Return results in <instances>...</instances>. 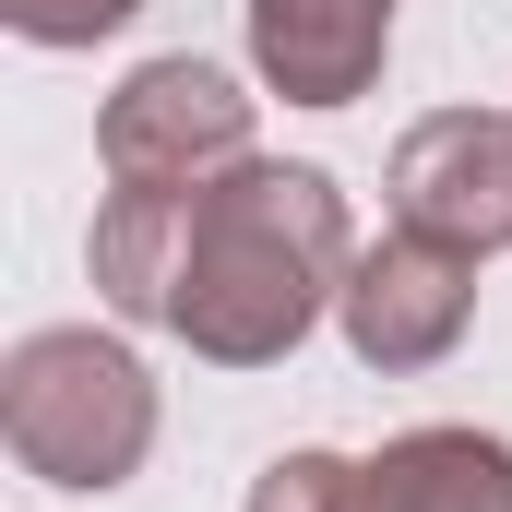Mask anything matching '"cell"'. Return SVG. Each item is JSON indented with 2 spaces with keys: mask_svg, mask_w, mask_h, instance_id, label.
Listing matches in <instances>:
<instances>
[{
  "mask_svg": "<svg viewBox=\"0 0 512 512\" xmlns=\"http://www.w3.org/2000/svg\"><path fill=\"white\" fill-rule=\"evenodd\" d=\"M370 512H512V441L465 417L393 429L370 453Z\"/></svg>",
  "mask_w": 512,
  "mask_h": 512,
  "instance_id": "cell-7",
  "label": "cell"
},
{
  "mask_svg": "<svg viewBox=\"0 0 512 512\" xmlns=\"http://www.w3.org/2000/svg\"><path fill=\"white\" fill-rule=\"evenodd\" d=\"M251 512H370V465L298 441V453H274V465L251 477Z\"/></svg>",
  "mask_w": 512,
  "mask_h": 512,
  "instance_id": "cell-9",
  "label": "cell"
},
{
  "mask_svg": "<svg viewBox=\"0 0 512 512\" xmlns=\"http://www.w3.org/2000/svg\"><path fill=\"white\" fill-rule=\"evenodd\" d=\"M239 155H251V96H239V72H215L191 48L120 72L108 108H96V167L131 179V191H203Z\"/></svg>",
  "mask_w": 512,
  "mask_h": 512,
  "instance_id": "cell-3",
  "label": "cell"
},
{
  "mask_svg": "<svg viewBox=\"0 0 512 512\" xmlns=\"http://www.w3.org/2000/svg\"><path fill=\"white\" fill-rule=\"evenodd\" d=\"M393 227H429L453 251H512V108H429L382 167Z\"/></svg>",
  "mask_w": 512,
  "mask_h": 512,
  "instance_id": "cell-5",
  "label": "cell"
},
{
  "mask_svg": "<svg viewBox=\"0 0 512 512\" xmlns=\"http://www.w3.org/2000/svg\"><path fill=\"white\" fill-rule=\"evenodd\" d=\"M346 274H358V215H346L334 167L239 155L191 191V251H179L167 334L203 370H274V358L310 346V322L346 298Z\"/></svg>",
  "mask_w": 512,
  "mask_h": 512,
  "instance_id": "cell-1",
  "label": "cell"
},
{
  "mask_svg": "<svg viewBox=\"0 0 512 512\" xmlns=\"http://www.w3.org/2000/svg\"><path fill=\"white\" fill-rule=\"evenodd\" d=\"M251 12V72L286 108H358L393 60L405 0H239Z\"/></svg>",
  "mask_w": 512,
  "mask_h": 512,
  "instance_id": "cell-6",
  "label": "cell"
},
{
  "mask_svg": "<svg viewBox=\"0 0 512 512\" xmlns=\"http://www.w3.org/2000/svg\"><path fill=\"white\" fill-rule=\"evenodd\" d=\"M0 441H12L24 477H48L72 501H108L155 453V370L96 322H48L0 358Z\"/></svg>",
  "mask_w": 512,
  "mask_h": 512,
  "instance_id": "cell-2",
  "label": "cell"
},
{
  "mask_svg": "<svg viewBox=\"0 0 512 512\" xmlns=\"http://www.w3.org/2000/svg\"><path fill=\"white\" fill-rule=\"evenodd\" d=\"M179 251H191V191H131V179H108L96 239H84V274H96V298L120 322H167Z\"/></svg>",
  "mask_w": 512,
  "mask_h": 512,
  "instance_id": "cell-8",
  "label": "cell"
},
{
  "mask_svg": "<svg viewBox=\"0 0 512 512\" xmlns=\"http://www.w3.org/2000/svg\"><path fill=\"white\" fill-rule=\"evenodd\" d=\"M334 322H346V358L382 370V382L441 370V358L465 346V322H477V251H453V239H429V227H393V239L358 251Z\"/></svg>",
  "mask_w": 512,
  "mask_h": 512,
  "instance_id": "cell-4",
  "label": "cell"
},
{
  "mask_svg": "<svg viewBox=\"0 0 512 512\" xmlns=\"http://www.w3.org/2000/svg\"><path fill=\"white\" fill-rule=\"evenodd\" d=\"M143 0H0V24L24 36V48H96V36H120Z\"/></svg>",
  "mask_w": 512,
  "mask_h": 512,
  "instance_id": "cell-10",
  "label": "cell"
}]
</instances>
